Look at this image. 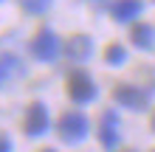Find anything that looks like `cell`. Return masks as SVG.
I'll list each match as a JSON object with an SVG mask.
<instances>
[{"mask_svg": "<svg viewBox=\"0 0 155 152\" xmlns=\"http://www.w3.org/2000/svg\"><path fill=\"white\" fill-rule=\"evenodd\" d=\"M12 57H0V85L6 82V76H8V70H12Z\"/></svg>", "mask_w": 155, "mask_h": 152, "instance_id": "7c38bea8", "label": "cell"}, {"mask_svg": "<svg viewBox=\"0 0 155 152\" xmlns=\"http://www.w3.org/2000/svg\"><path fill=\"white\" fill-rule=\"evenodd\" d=\"M99 141H102L104 147H116L118 144V118H116V113H104L102 127H99Z\"/></svg>", "mask_w": 155, "mask_h": 152, "instance_id": "8992f818", "label": "cell"}, {"mask_svg": "<svg viewBox=\"0 0 155 152\" xmlns=\"http://www.w3.org/2000/svg\"><path fill=\"white\" fill-rule=\"evenodd\" d=\"M0 152H12V141L6 135H0Z\"/></svg>", "mask_w": 155, "mask_h": 152, "instance_id": "4fadbf2b", "label": "cell"}, {"mask_svg": "<svg viewBox=\"0 0 155 152\" xmlns=\"http://www.w3.org/2000/svg\"><path fill=\"white\" fill-rule=\"evenodd\" d=\"M141 14V0H118L113 6V17L118 23H130Z\"/></svg>", "mask_w": 155, "mask_h": 152, "instance_id": "ba28073f", "label": "cell"}, {"mask_svg": "<svg viewBox=\"0 0 155 152\" xmlns=\"http://www.w3.org/2000/svg\"><path fill=\"white\" fill-rule=\"evenodd\" d=\"M42 152H54V149H42Z\"/></svg>", "mask_w": 155, "mask_h": 152, "instance_id": "9a60e30c", "label": "cell"}, {"mask_svg": "<svg viewBox=\"0 0 155 152\" xmlns=\"http://www.w3.org/2000/svg\"><path fill=\"white\" fill-rule=\"evenodd\" d=\"M59 135H62L65 144H79V141H85V135H87V118L82 113H76V110L65 113L59 118Z\"/></svg>", "mask_w": 155, "mask_h": 152, "instance_id": "6da1fadb", "label": "cell"}, {"mask_svg": "<svg viewBox=\"0 0 155 152\" xmlns=\"http://www.w3.org/2000/svg\"><path fill=\"white\" fill-rule=\"evenodd\" d=\"M48 130V110L42 104H31L28 115H25V132L28 135H42Z\"/></svg>", "mask_w": 155, "mask_h": 152, "instance_id": "5b68a950", "label": "cell"}, {"mask_svg": "<svg viewBox=\"0 0 155 152\" xmlns=\"http://www.w3.org/2000/svg\"><path fill=\"white\" fill-rule=\"evenodd\" d=\"M133 42H135L138 48H152V42H155V31H152V25H147V23L135 25V28H133Z\"/></svg>", "mask_w": 155, "mask_h": 152, "instance_id": "9c48e42d", "label": "cell"}, {"mask_svg": "<svg viewBox=\"0 0 155 152\" xmlns=\"http://www.w3.org/2000/svg\"><path fill=\"white\" fill-rule=\"evenodd\" d=\"M90 51H93V45H90V37H74V40H68V45H65V53L74 62H82V59H87L90 57Z\"/></svg>", "mask_w": 155, "mask_h": 152, "instance_id": "52a82bcc", "label": "cell"}, {"mask_svg": "<svg viewBox=\"0 0 155 152\" xmlns=\"http://www.w3.org/2000/svg\"><path fill=\"white\" fill-rule=\"evenodd\" d=\"M104 59L110 62V65H121V62L127 59V51H124L121 45H110V48H107V53H104Z\"/></svg>", "mask_w": 155, "mask_h": 152, "instance_id": "30bf717a", "label": "cell"}, {"mask_svg": "<svg viewBox=\"0 0 155 152\" xmlns=\"http://www.w3.org/2000/svg\"><path fill=\"white\" fill-rule=\"evenodd\" d=\"M31 53H34L37 59H42V62H54V59H57V53H59V40H57V34L48 31V28H42L37 37H34V42H31Z\"/></svg>", "mask_w": 155, "mask_h": 152, "instance_id": "7a4b0ae2", "label": "cell"}, {"mask_svg": "<svg viewBox=\"0 0 155 152\" xmlns=\"http://www.w3.org/2000/svg\"><path fill=\"white\" fill-rule=\"evenodd\" d=\"M20 6L25 11H31V14H42L45 8L51 6V0H20Z\"/></svg>", "mask_w": 155, "mask_h": 152, "instance_id": "8fae6325", "label": "cell"}, {"mask_svg": "<svg viewBox=\"0 0 155 152\" xmlns=\"http://www.w3.org/2000/svg\"><path fill=\"white\" fill-rule=\"evenodd\" d=\"M124 152H133V149H124Z\"/></svg>", "mask_w": 155, "mask_h": 152, "instance_id": "2e32d148", "label": "cell"}, {"mask_svg": "<svg viewBox=\"0 0 155 152\" xmlns=\"http://www.w3.org/2000/svg\"><path fill=\"white\" fill-rule=\"evenodd\" d=\"M68 96L74 102H90L96 96V85H93V79H90L87 73H74L68 79Z\"/></svg>", "mask_w": 155, "mask_h": 152, "instance_id": "277c9868", "label": "cell"}, {"mask_svg": "<svg viewBox=\"0 0 155 152\" xmlns=\"http://www.w3.org/2000/svg\"><path fill=\"white\" fill-rule=\"evenodd\" d=\"M152 130H155V118H152Z\"/></svg>", "mask_w": 155, "mask_h": 152, "instance_id": "5bb4252c", "label": "cell"}, {"mask_svg": "<svg viewBox=\"0 0 155 152\" xmlns=\"http://www.w3.org/2000/svg\"><path fill=\"white\" fill-rule=\"evenodd\" d=\"M113 99L118 104L130 107V110H144L147 102H150V93L141 90V87H135V85H118L116 90H113Z\"/></svg>", "mask_w": 155, "mask_h": 152, "instance_id": "3957f363", "label": "cell"}]
</instances>
